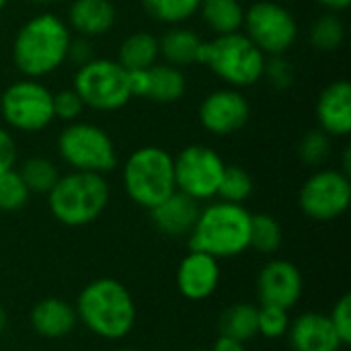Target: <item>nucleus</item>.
<instances>
[{"instance_id": "aec40b11", "label": "nucleus", "mask_w": 351, "mask_h": 351, "mask_svg": "<svg viewBox=\"0 0 351 351\" xmlns=\"http://www.w3.org/2000/svg\"><path fill=\"white\" fill-rule=\"evenodd\" d=\"M66 25L86 39L105 35L115 25V6L111 0H74Z\"/></svg>"}, {"instance_id": "49530a36", "label": "nucleus", "mask_w": 351, "mask_h": 351, "mask_svg": "<svg viewBox=\"0 0 351 351\" xmlns=\"http://www.w3.org/2000/svg\"><path fill=\"white\" fill-rule=\"evenodd\" d=\"M195 351H210V350H195Z\"/></svg>"}, {"instance_id": "423d86ee", "label": "nucleus", "mask_w": 351, "mask_h": 351, "mask_svg": "<svg viewBox=\"0 0 351 351\" xmlns=\"http://www.w3.org/2000/svg\"><path fill=\"white\" fill-rule=\"evenodd\" d=\"M123 187L134 204L152 210L177 191L173 156L160 146L134 150L123 165Z\"/></svg>"}, {"instance_id": "f03ea898", "label": "nucleus", "mask_w": 351, "mask_h": 351, "mask_svg": "<svg viewBox=\"0 0 351 351\" xmlns=\"http://www.w3.org/2000/svg\"><path fill=\"white\" fill-rule=\"evenodd\" d=\"M76 317L97 337L117 341L136 325V304L130 290L113 280L99 278L86 284L76 298Z\"/></svg>"}, {"instance_id": "2f4dec72", "label": "nucleus", "mask_w": 351, "mask_h": 351, "mask_svg": "<svg viewBox=\"0 0 351 351\" xmlns=\"http://www.w3.org/2000/svg\"><path fill=\"white\" fill-rule=\"evenodd\" d=\"M329 154H331V136L327 132L317 128L302 136L298 144V156L302 158V162H306L308 167H319L329 158Z\"/></svg>"}, {"instance_id": "f257e3e1", "label": "nucleus", "mask_w": 351, "mask_h": 351, "mask_svg": "<svg viewBox=\"0 0 351 351\" xmlns=\"http://www.w3.org/2000/svg\"><path fill=\"white\" fill-rule=\"evenodd\" d=\"M72 41L70 27L51 12L31 16L16 31L12 41V62L25 78H43L58 70Z\"/></svg>"}, {"instance_id": "1a4fd4ad", "label": "nucleus", "mask_w": 351, "mask_h": 351, "mask_svg": "<svg viewBox=\"0 0 351 351\" xmlns=\"http://www.w3.org/2000/svg\"><path fill=\"white\" fill-rule=\"evenodd\" d=\"M0 113L12 130L25 134L41 132L56 119L53 93L37 78H21L2 93Z\"/></svg>"}, {"instance_id": "a878e982", "label": "nucleus", "mask_w": 351, "mask_h": 351, "mask_svg": "<svg viewBox=\"0 0 351 351\" xmlns=\"http://www.w3.org/2000/svg\"><path fill=\"white\" fill-rule=\"evenodd\" d=\"M202 0H142L146 14L162 25H181L197 14Z\"/></svg>"}, {"instance_id": "412c9836", "label": "nucleus", "mask_w": 351, "mask_h": 351, "mask_svg": "<svg viewBox=\"0 0 351 351\" xmlns=\"http://www.w3.org/2000/svg\"><path fill=\"white\" fill-rule=\"evenodd\" d=\"M202 43L204 41L195 31L175 25L158 39V51L167 64L175 68H183L199 62Z\"/></svg>"}, {"instance_id": "37998d69", "label": "nucleus", "mask_w": 351, "mask_h": 351, "mask_svg": "<svg viewBox=\"0 0 351 351\" xmlns=\"http://www.w3.org/2000/svg\"><path fill=\"white\" fill-rule=\"evenodd\" d=\"M29 2H35V4H49V2H60V0H29Z\"/></svg>"}, {"instance_id": "7ed1b4c3", "label": "nucleus", "mask_w": 351, "mask_h": 351, "mask_svg": "<svg viewBox=\"0 0 351 351\" xmlns=\"http://www.w3.org/2000/svg\"><path fill=\"white\" fill-rule=\"evenodd\" d=\"M251 212L243 204L214 202L199 210L189 247L212 257L230 259L251 249Z\"/></svg>"}, {"instance_id": "0eeeda50", "label": "nucleus", "mask_w": 351, "mask_h": 351, "mask_svg": "<svg viewBox=\"0 0 351 351\" xmlns=\"http://www.w3.org/2000/svg\"><path fill=\"white\" fill-rule=\"evenodd\" d=\"M58 152L72 171L105 175L117 167V150L111 136L86 121H72L60 132Z\"/></svg>"}, {"instance_id": "a18cd8bd", "label": "nucleus", "mask_w": 351, "mask_h": 351, "mask_svg": "<svg viewBox=\"0 0 351 351\" xmlns=\"http://www.w3.org/2000/svg\"><path fill=\"white\" fill-rule=\"evenodd\" d=\"M117 351H138V350H132V348H123V350H117Z\"/></svg>"}, {"instance_id": "9d476101", "label": "nucleus", "mask_w": 351, "mask_h": 351, "mask_svg": "<svg viewBox=\"0 0 351 351\" xmlns=\"http://www.w3.org/2000/svg\"><path fill=\"white\" fill-rule=\"evenodd\" d=\"M243 29L265 56H282L298 39V23L294 14L274 0L253 2L245 10Z\"/></svg>"}, {"instance_id": "b1692460", "label": "nucleus", "mask_w": 351, "mask_h": 351, "mask_svg": "<svg viewBox=\"0 0 351 351\" xmlns=\"http://www.w3.org/2000/svg\"><path fill=\"white\" fill-rule=\"evenodd\" d=\"M197 12L206 27L216 35L239 33L243 29L245 8L239 0H202Z\"/></svg>"}, {"instance_id": "2eb2a0df", "label": "nucleus", "mask_w": 351, "mask_h": 351, "mask_svg": "<svg viewBox=\"0 0 351 351\" xmlns=\"http://www.w3.org/2000/svg\"><path fill=\"white\" fill-rule=\"evenodd\" d=\"M220 284V261L202 251H189L177 267V288L187 300L210 298Z\"/></svg>"}, {"instance_id": "72a5a7b5", "label": "nucleus", "mask_w": 351, "mask_h": 351, "mask_svg": "<svg viewBox=\"0 0 351 351\" xmlns=\"http://www.w3.org/2000/svg\"><path fill=\"white\" fill-rule=\"evenodd\" d=\"M82 109H84V103L74 88H66L53 95V115L58 119L72 123L80 117Z\"/></svg>"}, {"instance_id": "4c0bfd02", "label": "nucleus", "mask_w": 351, "mask_h": 351, "mask_svg": "<svg viewBox=\"0 0 351 351\" xmlns=\"http://www.w3.org/2000/svg\"><path fill=\"white\" fill-rule=\"evenodd\" d=\"M14 162H16V146H14V140L12 136L0 128V175L14 169Z\"/></svg>"}, {"instance_id": "79ce46f5", "label": "nucleus", "mask_w": 351, "mask_h": 351, "mask_svg": "<svg viewBox=\"0 0 351 351\" xmlns=\"http://www.w3.org/2000/svg\"><path fill=\"white\" fill-rule=\"evenodd\" d=\"M6 325H8V315H6V311H4V306L0 304V333L6 329Z\"/></svg>"}, {"instance_id": "7c9ffc66", "label": "nucleus", "mask_w": 351, "mask_h": 351, "mask_svg": "<svg viewBox=\"0 0 351 351\" xmlns=\"http://www.w3.org/2000/svg\"><path fill=\"white\" fill-rule=\"evenodd\" d=\"M31 191L21 179L19 171L10 169L0 175V210L2 212H19L27 206Z\"/></svg>"}, {"instance_id": "58836bf2", "label": "nucleus", "mask_w": 351, "mask_h": 351, "mask_svg": "<svg viewBox=\"0 0 351 351\" xmlns=\"http://www.w3.org/2000/svg\"><path fill=\"white\" fill-rule=\"evenodd\" d=\"M128 88L132 97L146 99L148 93V70H130L128 72Z\"/></svg>"}, {"instance_id": "4be33fe9", "label": "nucleus", "mask_w": 351, "mask_h": 351, "mask_svg": "<svg viewBox=\"0 0 351 351\" xmlns=\"http://www.w3.org/2000/svg\"><path fill=\"white\" fill-rule=\"evenodd\" d=\"M160 51H158V39L148 31H136L128 35L119 49H117V62L123 70H148L156 64Z\"/></svg>"}, {"instance_id": "4468645a", "label": "nucleus", "mask_w": 351, "mask_h": 351, "mask_svg": "<svg viewBox=\"0 0 351 351\" xmlns=\"http://www.w3.org/2000/svg\"><path fill=\"white\" fill-rule=\"evenodd\" d=\"M304 292L300 269L286 259H271L265 263L257 278V298L261 304L280 308H294Z\"/></svg>"}, {"instance_id": "c756f323", "label": "nucleus", "mask_w": 351, "mask_h": 351, "mask_svg": "<svg viewBox=\"0 0 351 351\" xmlns=\"http://www.w3.org/2000/svg\"><path fill=\"white\" fill-rule=\"evenodd\" d=\"M253 193V177L249 175V171H245L243 167L237 165H226L220 187H218V195L222 202H230V204H245Z\"/></svg>"}, {"instance_id": "ea45409f", "label": "nucleus", "mask_w": 351, "mask_h": 351, "mask_svg": "<svg viewBox=\"0 0 351 351\" xmlns=\"http://www.w3.org/2000/svg\"><path fill=\"white\" fill-rule=\"evenodd\" d=\"M210 351H245V343H241V341H237V339H232V337L220 335V337L214 341V346H212V350Z\"/></svg>"}, {"instance_id": "9b49d317", "label": "nucleus", "mask_w": 351, "mask_h": 351, "mask_svg": "<svg viewBox=\"0 0 351 351\" xmlns=\"http://www.w3.org/2000/svg\"><path fill=\"white\" fill-rule=\"evenodd\" d=\"M173 167L177 191L195 202H208L218 195L226 162L214 148L191 144L173 156Z\"/></svg>"}, {"instance_id": "5701e85b", "label": "nucleus", "mask_w": 351, "mask_h": 351, "mask_svg": "<svg viewBox=\"0 0 351 351\" xmlns=\"http://www.w3.org/2000/svg\"><path fill=\"white\" fill-rule=\"evenodd\" d=\"M187 90V80L181 68L171 64H154L148 68L146 99L154 103H177Z\"/></svg>"}, {"instance_id": "f3484780", "label": "nucleus", "mask_w": 351, "mask_h": 351, "mask_svg": "<svg viewBox=\"0 0 351 351\" xmlns=\"http://www.w3.org/2000/svg\"><path fill=\"white\" fill-rule=\"evenodd\" d=\"M319 128L331 138H346L351 132V84L335 80L323 88L317 101Z\"/></svg>"}, {"instance_id": "ddd939ff", "label": "nucleus", "mask_w": 351, "mask_h": 351, "mask_svg": "<svg viewBox=\"0 0 351 351\" xmlns=\"http://www.w3.org/2000/svg\"><path fill=\"white\" fill-rule=\"evenodd\" d=\"M251 105L239 88H218L199 105V121L214 136H230L247 125Z\"/></svg>"}, {"instance_id": "39448f33", "label": "nucleus", "mask_w": 351, "mask_h": 351, "mask_svg": "<svg viewBox=\"0 0 351 351\" xmlns=\"http://www.w3.org/2000/svg\"><path fill=\"white\" fill-rule=\"evenodd\" d=\"M265 58L267 56L245 33L239 31L216 35L214 39L204 41L197 64L208 66L232 88H245L263 78Z\"/></svg>"}, {"instance_id": "bb28decb", "label": "nucleus", "mask_w": 351, "mask_h": 351, "mask_svg": "<svg viewBox=\"0 0 351 351\" xmlns=\"http://www.w3.org/2000/svg\"><path fill=\"white\" fill-rule=\"evenodd\" d=\"M19 175L25 181V185H27V189L31 193H45V195L51 191V187L60 179L58 167L49 158H45V156H31V158H27L21 165Z\"/></svg>"}, {"instance_id": "a19ab883", "label": "nucleus", "mask_w": 351, "mask_h": 351, "mask_svg": "<svg viewBox=\"0 0 351 351\" xmlns=\"http://www.w3.org/2000/svg\"><path fill=\"white\" fill-rule=\"evenodd\" d=\"M317 2H319V4H323L325 8H329V10L337 12V10H343V8H348L351 0H317Z\"/></svg>"}, {"instance_id": "c03bdc74", "label": "nucleus", "mask_w": 351, "mask_h": 351, "mask_svg": "<svg viewBox=\"0 0 351 351\" xmlns=\"http://www.w3.org/2000/svg\"><path fill=\"white\" fill-rule=\"evenodd\" d=\"M6 4H8V0H0V12L4 10V6H6Z\"/></svg>"}, {"instance_id": "e433bc0d", "label": "nucleus", "mask_w": 351, "mask_h": 351, "mask_svg": "<svg viewBox=\"0 0 351 351\" xmlns=\"http://www.w3.org/2000/svg\"><path fill=\"white\" fill-rule=\"evenodd\" d=\"M66 60H70L76 66H84L86 62L95 60V51H93L90 39H86V37L72 39L70 41V47H68V58Z\"/></svg>"}, {"instance_id": "c85d7f7f", "label": "nucleus", "mask_w": 351, "mask_h": 351, "mask_svg": "<svg viewBox=\"0 0 351 351\" xmlns=\"http://www.w3.org/2000/svg\"><path fill=\"white\" fill-rule=\"evenodd\" d=\"M346 37V27L335 12L319 16L311 27V45L317 51H335Z\"/></svg>"}, {"instance_id": "6e6552de", "label": "nucleus", "mask_w": 351, "mask_h": 351, "mask_svg": "<svg viewBox=\"0 0 351 351\" xmlns=\"http://www.w3.org/2000/svg\"><path fill=\"white\" fill-rule=\"evenodd\" d=\"M72 88L82 99L84 107L97 111H117L132 99L128 88V70L117 60L95 58L78 66Z\"/></svg>"}, {"instance_id": "c9c22d12", "label": "nucleus", "mask_w": 351, "mask_h": 351, "mask_svg": "<svg viewBox=\"0 0 351 351\" xmlns=\"http://www.w3.org/2000/svg\"><path fill=\"white\" fill-rule=\"evenodd\" d=\"M329 319H331V325L335 327V331H337V335H339L341 343L348 348V346L351 343V296L350 294L341 296V298L335 302V306H333V311H331Z\"/></svg>"}, {"instance_id": "473e14b6", "label": "nucleus", "mask_w": 351, "mask_h": 351, "mask_svg": "<svg viewBox=\"0 0 351 351\" xmlns=\"http://www.w3.org/2000/svg\"><path fill=\"white\" fill-rule=\"evenodd\" d=\"M290 311L261 304L257 306V335H263L267 339H280L288 333L290 327Z\"/></svg>"}, {"instance_id": "393cba45", "label": "nucleus", "mask_w": 351, "mask_h": 351, "mask_svg": "<svg viewBox=\"0 0 351 351\" xmlns=\"http://www.w3.org/2000/svg\"><path fill=\"white\" fill-rule=\"evenodd\" d=\"M218 331L224 337H232L241 343L257 337V306L249 302L230 304L218 319Z\"/></svg>"}, {"instance_id": "a211bd4d", "label": "nucleus", "mask_w": 351, "mask_h": 351, "mask_svg": "<svg viewBox=\"0 0 351 351\" xmlns=\"http://www.w3.org/2000/svg\"><path fill=\"white\" fill-rule=\"evenodd\" d=\"M199 210H202L199 202L191 199L181 191H175L148 212L158 232L171 239H179V237H189L199 216Z\"/></svg>"}, {"instance_id": "cd10ccee", "label": "nucleus", "mask_w": 351, "mask_h": 351, "mask_svg": "<svg viewBox=\"0 0 351 351\" xmlns=\"http://www.w3.org/2000/svg\"><path fill=\"white\" fill-rule=\"evenodd\" d=\"M284 232L280 222L269 214L251 216V247L259 253L271 255L282 247Z\"/></svg>"}, {"instance_id": "dca6fc26", "label": "nucleus", "mask_w": 351, "mask_h": 351, "mask_svg": "<svg viewBox=\"0 0 351 351\" xmlns=\"http://www.w3.org/2000/svg\"><path fill=\"white\" fill-rule=\"evenodd\" d=\"M288 341L294 351H339L346 348L331 325L329 315L304 313L290 321Z\"/></svg>"}, {"instance_id": "f704fd0d", "label": "nucleus", "mask_w": 351, "mask_h": 351, "mask_svg": "<svg viewBox=\"0 0 351 351\" xmlns=\"http://www.w3.org/2000/svg\"><path fill=\"white\" fill-rule=\"evenodd\" d=\"M263 76H267L276 88H288L294 82V68L284 58V53L282 56H267Z\"/></svg>"}, {"instance_id": "20e7f679", "label": "nucleus", "mask_w": 351, "mask_h": 351, "mask_svg": "<svg viewBox=\"0 0 351 351\" xmlns=\"http://www.w3.org/2000/svg\"><path fill=\"white\" fill-rule=\"evenodd\" d=\"M109 183L99 173L72 171L56 181L47 193L51 216L64 226H86L109 206Z\"/></svg>"}, {"instance_id": "f8f14e48", "label": "nucleus", "mask_w": 351, "mask_h": 351, "mask_svg": "<svg viewBox=\"0 0 351 351\" xmlns=\"http://www.w3.org/2000/svg\"><path fill=\"white\" fill-rule=\"evenodd\" d=\"M351 202L350 175L339 169H321L311 175L298 195L300 210L317 220L329 222L346 214Z\"/></svg>"}, {"instance_id": "6ab92c4d", "label": "nucleus", "mask_w": 351, "mask_h": 351, "mask_svg": "<svg viewBox=\"0 0 351 351\" xmlns=\"http://www.w3.org/2000/svg\"><path fill=\"white\" fill-rule=\"evenodd\" d=\"M29 323L33 331L43 339H62L76 329L78 317H76V308L68 300L51 296L39 300L31 308Z\"/></svg>"}]
</instances>
